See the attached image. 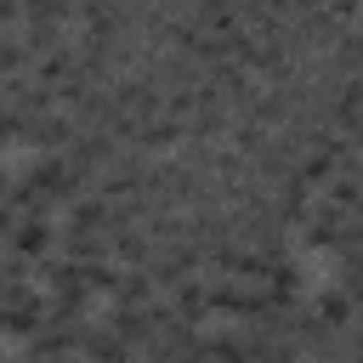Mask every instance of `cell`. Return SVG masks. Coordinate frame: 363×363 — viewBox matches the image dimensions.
<instances>
[{"mask_svg":"<svg viewBox=\"0 0 363 363\" xmlns=\"http://www.w3.org/2000/svg\"><path fill=\"white\" fill-rule=\"evenodd\" d=\"M346 221H352V216H340L335 204H312V216L301 221L295 244H301V250H335V255H340V244H346Z\"/></svg>","mask_w":363,"mask_h":363,"instance_id":"obj_5","label":"cell"},{"mask_svg":"<svg viewBox=\"0 0 363 363\" xmlns=\"http://www.w3.org/2000/svg\"><path fill=\"white\" fill-rule=\"evenodd\" d=\"M57 363H85V357H57Z\"/></svg>","mask_w":363,"mask_h":363,"instance_id":"obj_15","label":"cell"},{"mask_svg":"<svg viewBox=\"0 0 363 363\" xmlns=\"http://www.w3.org/2000/svg\"><path fill=\"white\" fill-rule=\"evenodd\" d=\"M45 312H51L45 284H6V289H0V329H6L11 346H17V340H34L40 323H45Z\"/></svg>","mask_w":363,"mask_h":363,"instance_id":"obj_1","label":"cell"},{"mask_svg":"<svg viewBox=\"0 0 363 363\" xmlns=\"http://www.w3.org/2000/svg\"><path fill=\"white\" fill-rule=\"evenodd\" d=\"M323 204H335L340 216L363 221V176H357V170H340L335 182H323Z\"/></svg>","mask_w":363,"mask_h":363,"instance_id":"obj_8","label":"cell"},{"mask_svg":"<svg viewBox=\"0 0 363 363\" xmlns=\"http://www.w3.org/2000/svg\"><path fill=\"white\" fill-rule=\"evenodd\" d=\"M329 68L346 74V79H363V28H346V34L329 45Z\"/></svg>","mask_w":363,"mask_h":363,"instance_id":"obj_12","label":"cell"},{"mask_svg":"<svg viewBox=\"0 0 363 363\" xmlns=\"http://www.w3.org/2000/svg\"><path fill=\"white\" fill-rule=\"evenodd\" d=\"M125 363H153V357H147V352H130V357H125Z\"/></svg>","mask_w":363,"mask_h":363,"instance_id":"obj_14","label":"cell"},{"mask_svg":"<svg viewBox=\"0 0 363 363\" xmlns=\"http://www.w3.org/2000/svg\"><path fill=\"white\" fill-rule=\"evenodd\" d=\"M164 301H170L176 318H187V323H204V318H210V284H199V278H182Z\"/></svg>","mask_w":363,"mask_h":363,"instance_id":"obj_9","label":"cell"},{"mask_svg":"<svg viewBox=\"0 0 363 363\" xmlns=\"http://www.w3.org/2000/svg\"><path fill=\"white\" fill-rule=\"evenodd\" d=\"M57 255H68V261H108V233H96V227H68V221H62Z\"/></svg>","mask_w":363,"mask_h":363,"instance_id":"obj_6","label":"cell"},{"mask_svg":"<svg viewBox=\"0 0 363 363\" xmlns=\"http://www.w3.org/2000/svg\"><path fill=\"white\" fill-rule=\"evenodd\" d=\"M62 244V227L51 210H28V216H6V255H23V261H45L57 255Z\"/></svg>","mask_w":363,"mask_h":363,"instance_id":"obj_3","label":"cell"},{"mask_svg":"<svg viewBox=\"0 0 363 363\" xmlns=\"http://www.w3.org/2000/svg\"><path fill=\"white\" fill-rule=\"evenodd\" d=\"M40 284H45V295H51V306L91 312V301H96L85 261H68V255H45V261H40Z\"/></svg>","mask_w":363,"mask_h":363,"instance_id":"obj_4","label":"cell"},{"mask_svg":"<svg viewBox=\"0 0 363 363\" xmlns=\"http://www.w3.org/2000/svg\"><path fill=\"white\" fill-rule=\"evenodd\" d=\"M85 329H91V318H85V312H74V306H51V312H45V323H40V335L28 340V357H34V363L79 357Z\"/></svg>","mask_w":363,"mask_h":363,"instance_id":"obj_2","label":"cell"},{"mask_svg":"<svg viewBox=\"0 0 363 363\" xmlns=\"http://www.w3.org/2000/svg\"><path fill=\"white\" fill-rule=\"evenodd\" d=\"M346 352H357V357H363V312H357V323L346 329Z\"/></svg>","mask_w":363,"mask_h":363,"instance_id":"obj_13","label":"cell"},{"mask_svg":"<svg viewBox=\"0 0 363 363\" xmlns=\"http://www.w3.org/2000/svg\"><path fill=\"white\" fill-rule=\"evenodd\" d=\"M79 357H85V363H125V357H130V346H125V340H119L108 323H102V329L91 323V329H85V346H79Z\"/></svg>","mask_w":363,"mask_h":363,"instance_id":"obj_11","label":"cell"},{"mask_svg":"<svg viewBox=\"0 0 363 363\" xmlns=\"http://www.w3.org/2000/svg\"><path fill=\"white\" fill-rule=\"evenodd\" d=\"M306 306H312L323 323H335V329H352V323H357V301H352L340 284H335V289H318V295H306Z\"/></svg>","mask_w":363,"mask_h":363,"instance_id":"obj_7","label":"cell"},{"mask_svg":"<svg viewBox=\"0 0 363 363\" xmlns=\"http://www.w3.org/2000/svg\"><path fill=\"white\" fill-rule=\"evenodd\" d=\"M153 295H159L153 272L147 267H125L119 272V289H113V306H153Z\"/></svg>","mask_w":363,"mask_h":363,"instance_id":"obj_10","label":"cell"},{"mask_svg":"<svg viewBox=\"0 0 363 363\" xmlns=\"http://www.w3.org/2000/svg\"><path fill=\"white\" fill-rule=\"evenodd\" d=\"M6 363H34V357H6Z\"/></svg>","mask_w":363,"mask_h":363,"instance_id":"obj_16","label":"cell"}]
</instances>
